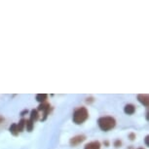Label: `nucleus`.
I'll use <instances>...</instances> for the list:
<instances>
[{
	"label": "nucleus",
	"instance_id": "obj_17",
	"mask_svg": "<svg viewBox=\"0 0 149 149\" xmlns=\"http://www.w3.org/2000/svg\"><path fill=\"white\" fill-rule=\"evenodd\" d=\"M27 112H29V111H27L26 109V110H24V111L22 112V113H21V115H22V116H24V114H26Z\"/></svg>",
	"mask_w": 149,
	"mask_h": 149
},
{
	"label": "nucleus",
	"instance_id": "obj_19",
	"mask_svg": "<svg viewBox=\"0 0 149 149\" xmlns=\"http://www.w3.org/2000/svg\"><path fill=\"white\" fill-rule=\"evenodd\" d=\"M104 144H105L106 146H108V144H109V143H108V141H105V142H104Z\"/></svg>",
	"mask_w": 149,
	"mask_h": 149
},
{
	"label": "nucleus",
	"instance_id": "obj_21",
	"mask_svg": "<svg viewBox=\"0 0 149 149\" xmlns=\"http://www.w3.org/2000/svg\"><path fill=\"white\" fill-rule=\"evenodd\" d=\"M139 149H144V148H141V147H140V148H139Z\"/></svg>",
	"mask_w": 149,
	"mask_h": 149
},
{
	"label": "nucleus",
	"instance_id": "obj_5",
	"mask_svg": "<svg viewBox=\"0 0 149 149\" xmlns=\"http://www.w3.org/2000/svg\"><path fill=\"white\" fill-rule=\"evenodd\" d=\"M137 100L141 103L142 105H144L145 107H148L149 105V95L147 94H140L137 95Z\"/></svg>",
	"mask_w": 149,
	"mask_h": 149
},
{
	"label": "nucleus",
	"instance_id": "obj_1",
	"mask_svg": "<svg viewBox=\"0 0 149 149\" xmlns=\"http://www.w3.org/2000/svg\"><path fill=\"white\" fill-rule=\"evenodd\" d=\"M97 124L100 129L103 132H108L115 128L116 126V120L111 116H104L100 117L97 120Z\"/></svg>",
	"mask_w": 149,
	"mask_h": 149
},
{
	"label": "nucleus",
	"instance_id": "obj_14",
	"mask_svg": "<svg viewBox=\"0 0 149 149\" xmlns=\"http://www.w3.org/2000/svg\"><path fill=\"white\" fill-rule=\"evenodd\" d=\"M129 139H130V140H134V139H136V134L134 133H131V134H129Z\"/></svg>",
	"mask_w": 149,
	"mask_h": 149
},
{
	"label": "nucleus",
	"instance_id": "obj_16",
	"mask_svg": "<svg viewBox=\"0 0 149 149\" xmlns=\"http://www.w3.org/2000/svg\"><path fill=\"white\" fill-rule=\"evenodd\" d=\"M148 139H149V136H147L145 137V143H146V145H147V146H149V142H148Z\"/></svg>",
	"mask_w": 149,
	"mask_h": 149
},
{
	"label": "nucleus",
	"instance_id": "obj_4",
	"mask_svg": "<svg viewBox=\"0 0 149 149\" xmlns=\"http://www.w3.org/2000/svg\"><path fill=\"white\" fill-rule=\"evenodd\" d=\"M85 139H86V136H84V134H78V136H75L74 137H72V139L69 140V144L70 146L75 147V146L81 144L83 141H85Z\"/></svg>",
	"mask_w": 149,
	"mask_h": 149
},
{
	"label": "nucleus",
	"instance_id": "obj_7",
	"mask_svg": "<svg viewBox=\"0 0 149 149\" xmlns=\"http://www.w3.org/2000/svg\"><path fill=\"white\" fill-rule=\"evenodd\" d=\"M124 112L128 115H133L136 112V106L134 104H127L124 108Z\"/></svg>",
	"mask_w": 149,
	"mask_h": 149
},
{
	"label": "nucleus",
	"instance_id": "obj_10",
	"mask_svg": "<svg viewBox=\"0 0 149 149\" xmlns=\"http://www.w3.org/2000/svg\"><path fill=\"white\" fill-rule=\"evenodd\" d=\"M48 100V95L47 94H38L36 95V100L40 103L46 102Z\"/></svg>",
	"mask_w": 149,
	"mask_h": 149
},
{
	"label": "nucleus",
	"instance_id": "obj_3",
	"mask_svg": "<svg viewBox=\"0 0 149 149\" xmlns=\"http://www.w3.org/2000/svg\"><path fill=\"white\" fill-rule=\"evenodd\" d=\"M51 104L50 103H48L47 102H43V103H40L37 108V111H42L43 112V117H42V121H45L47 119L48 115H49L50 111H51Z\"/></svg>",
	"mask_w": 149,
	"mask_h": 149
},
{
	"label": "nucleus",
	"instance_id": "obj_20",
	"mask_svg": "<svg viewBox=\"0 0 149 149\" xmlns=\"http://www.w3.org/2000/svg\"><path fill=\"white\" fill-rule=\"evenodd\" d=\"M129 149H134V147H133V146H131V147L129 148Z\"/></svg>",
	"mask_w": 149,
	"mask_h": 149
},
{
	"label": "nucleus",
	"instance_id": "obj_11",
	"mask_svg": "<svg viewBox=\"0 0 149 149\" xmlns=\"http://www.w3.org/2000/svg\"><path fill=\"white\" fill-rule=\"evenodd\" d=\"M9 131H10V133L12 134L14 136H18L19 134V131H18V128H17V124L16 123H13L12 125L10 126Z\"/></svg>",
	"mask_w": 149,
	"mask_h": 149
},
{
	"label": "nucleus",
	"instance_id": "obj_9",
	"mask_svg": "<svg viewBox=\"0 0 149 149\" xmlns=\"http://www.w3.org/2000/svg\"><path fill=\"white\" fill-rule=\"evenodd\" d=\"M26 119L22 118V119L19 120V122L17 124V128H18L19 133H22V132L24 130V128H26Z\"/></svg>",
	"mask_w": 149,
	"mask_h": 149
},
{
	"label": "nucleus",
	"instance_id": "obj_18",
	"mask_svg": "<svg viewBox=\"0 0 149 149\" xmlns=\"http://www.w3.org/2000/svg\"><path fill=\"white\" fill-rule=\"evenodd\" d=\"M4 121V118L2 117V116H0V123H2Z\"/></svg>",
	"mask_w": 149,
	"mask_h": 149
},
{
	"label": "nucleus",
	"instance_id": "obj_15",
	"mask_svg": "<svg viewBox=\"0 0 149 149\" xmlns=\"http://www.w3.org/2000/svg\"><path fill=\"white\" fill-rule=\"evenodd\" d=\"M86 102H87V103H91V102H94V98H93V97L87 98V100H86Z\"/></svg>",
	"mask_w": 149,
	"mask_h": 149
},
{
	"label": "nucleus",
	"instance_id": "obj_12",
	"mask_svg": "<svg viewBox=\"0 0 149 149\" xmlns=\"http://www.w3.org/2000/svg\"><path fill=\"white\" fill-rule=\"evenodd\" d=\"M33 127H34V123L31 122L29 119L26 120V131L27 132H31L33 130Z\"/></svg>",
	"mask_w": 149,
	"mask_h": 149
},
{
	"label": "nucleus",
	"instance_id": "obj_6",
	"mask_svg": "<svg viewBox=\"0 0 149 149\" xmlns=\"http://www.w3.org/2000/svg\"><path fill=\"white\" fill-rule=\"evenodd\" d=\"M84 149H102V148H100V141H92L89 142L88 144H86Z\"/></svg>",
	"mask_w": 149,
	"mask_h": 149
},
{
	"label": "nucleus",
	"instance_id": "obj_2",
	"mask_svg": "<svg viewBox=\"0 0 149 149\" xmlns=\"http://www.w3.org/2000/svg\"><path fill=\"white\" fill-rule=\"evenodd\" d=\"M89 118V112L86 107H79L73 112L72 120L76 125H81Z\"/></svg>",
	"mask_w": 149,
	"mask_h": 149
},
{
	"label": "nucleus",
	"instance_id": "obj_8",
	"mask_svg": "<svg viewBox=\"0 0 149 149\" xmlns=\"http://www.w3.org/2000/svg\"><path fill=\"white\" fill-rule=\"evenodd\" d=\"M38 119H39V113H38V111L36 110V109H32L31 112H30V118H29V120L31 121V122L35 123Z\"/></svg>",
	"mask_w": 149,
	"mask_h": 149
},
{
	"label": "nucleus",
	"instance_id": "obj_13",
	"mask_svg": "<svg viewBox=\"0 0 149 149\" xmlns=\"http://www.w3.org/2000/svg\"><path fill=\"white\" fill-rule=\"evenodd\" d=\"M121 145H122V141H121L120 139H116L114 141V146H115V147H121Z\"/></svg>",
	"mask_w": 149,
	"mask_h": 149
}]
</instances>
